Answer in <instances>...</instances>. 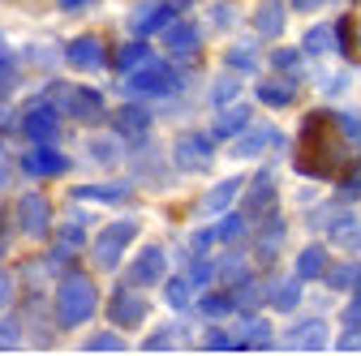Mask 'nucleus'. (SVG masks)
<instances>
[{"label":"nucleus","instance_id":"1","mask_svg":"<svg viewBox=\"0 0 361 356\" xmlns=\"http://www.w3.org/2000/svg\"><path fill=\"white\" fill-rule=\"evenodd\" d=\"M348 138L340 133L336 116L327 112H305L301 120V151H297V172L314 176V181H331V176L348 172Z\"/></svg>","mask_w":361,"mask_h":356},{"label":"nucleus","instance_id":"2","mask_svg":"<svg viewBox=\"0 0 361 356\" xmlns=\"http://www.w3.org/2000/svg\"><path fill=\"white\" fill-rule=\"evenodd\" d=\"M95 305H99V292L90 284V275L82 271H69L61 284H56V322L61 326H82L95 318Z\"/></svg>","mask_w":361,"mask_h":356},{"label":"nucleus","instance_id":"3","mask_svg":"<svg viewBox=\"0 0 361 356\" xmlns=\"http://www.w3.org/2000/svg\"><path fill=\"white\" fill-rule=\"evenodd\" d=\"M133 236H138V219H116V224L99 228L95 245H90V253H95V266L99 271H116L125 249L133 245Z\"/></svg>","mask_w":361,"mask_h":356},{"label":"nucleus","instance_id":"4","mask_svg":"<svg viewBox=\"0 0 361 356\" xmlns=\"http://www.w3.org/2000/svg\"><path fill=\"white\" fill-rule=\"evenodd\" d=\"M52 103L69 120H99L104 112V95L90 91V86H52Z\"/></svg>","mask_w":361,"mask_h":356},{"label":"nucleus","instance_id":"5","mask_svg":"<svg viewBox=\"0 0 361 356\" xmlns=\"http://www.w3.org/2000/svg\"><path fill=\"white\" fill-rule=\"evenodd\" d=\"M180 91V77H176V69H168V65H147V69H133L129 73V82H125V95H176Z\"/></svg>","mask_w":361,"mask_h":356},{"label":"nucleus","instance_id":"6","mask_svg":"<svg viewBox=\"0 0 361 356\" xmlns=\"http://www.w3.org/2000/svg\"><path fill=\"white\" fill-rule=\"evenodd\" d=\"M108 318H112V326H125V331L142 326L147 322V296L133 292V284L129 288H116L112 300H108Z\"/></svg>","mask_w":361,"mask_h":356},{"label":"nucleus","instance_id":"7","mask_svg":"<svg viewBox=\"0 0 361 356\" xmlns=\"http://www.w3.org/2000/svg\"><path fill=\"white\" fill-rule=\"evenodd\" d=\"M18 228L26 236H48V228H52V206H48V198H43V193H22L18 198Z\"/></svg>","mask_w":361,"mask_h":356},{"label":"nucleus","instance_id":"8","mask_svg":"<svg viewBox=\"0 0 361 356\" xmlns=\"http://www.w3.org/2000/svg\"><path fill=\"white\" fill-rule=\"evenodd\" d=\"M172 159H176L180 172H202L211 163V138H202V133H180L172 142Z\"/></svg>","mask_w":361,"mask_h":356},{"label":"nucleus","instance_id":"9","mask_svg":"<svg viewBox=\"0 0 361 356\" xmlns=\"http://www.w3.org/2000/svg\"><path fill=\"white\" fill-rule=\"evenodd\" d=\"M104 61H108V52H104V43H99L95 34H78V39L65 43V65H73V69H82V73L104 69Z\"/></svg>","mask_w":361,"mask_h":356},{"label":"nucleus","instance_id":"10","mask_svg":"<svg viewBox=\"0 0 361 356\" xmlns=\"http://www.w3.org/2000/svg\"><path fill=\"white\" fill-rule=\"evenodd\" d=\"M164 271H168L164 249H159V245H147V249H138V258L129 262V284H133V288H151V284L164 279Z\"/></svg>","mask_w":361,"mask_h":356},{"label":"nucleus","instance_id":"11","mask_svg":"<svg viewBox=\"0 0 361 356\" xmlns=\"http://www.w3.org/2000/svg\"><path fill=\"white\" fill-rule=\"evenodd\" d=\"M168 22H172V5H168V0H138L133 13H129V26H133V34H138V39L164 30Z\"/></svg>","mask_w":361,"mask_h":356},{"label":"nucleus","instance_id":"12","mask_svg":"<svg viewBox=\"0 0 361 356\" xmlns=\"http://www.w3.org/2000/svg\"><path fill=\"white\" fill-rule=\"evenodd\" d=\"M22 172H26V176H65V172H69V159H65L52 142H39V146L26 151Z\"/></svg>","mask_w":361,"mask_h":356},{"label":"nucleus","instance_id":"13","mask_svg":"<svg viewBox=\"0 0 361 356\" xmlns=\"http://www.w3.org/2000/svg\"><path fill=\"white\" fill-rule=\"evenodd\" d=\"M164 48H168V56H176V61H190V56L202 48V30H198L194 22H168V26H164Z\"/></svg>","mask_w":361,"mask_h":356},{"label":"nucleus","instance_id":"14","mask_svg":"<svg viewBox=\"0 0 361 356\" xmlns=\"http://www.w3.org/2000/svg\"><path fill=\"white\" fill-rule=\"evenodd\" d=\"M22 129H26V138L30 142H56V108H48V103H35V108H26V116H22Z\"/></svg>","mask_w":361,"mask_h":356},{"label":"nucleus","instance_id":"15","mask_svg":"<svg viewBox=\"0 0 361 356\" xmlns=\"http://www.w3.org/2000/svg\"><path fill=\"white\" fill-rule=\"evenodd\" d=\"M276 142H280V133L271 129V125H258V129H245V133H237V138H233V155L237 159H254V155L271 151Z\"/></svg>","mask_w":361,"mask_h":356},{"label":"nucleus","instance_id":"16","mask_svg":"<svg viewBox=\"0 0 361 356\" xmlns=\"http://www.w3.org/2000/svg\"><path fill=\"white\" fill-rule=\"evenodd\" d=\"M276 206V172L262 167L254 181H250V193H245V215H267Z\"/></svg>","mask_w":361,"mask_h":356},{"label":"nucleus","instance_id":"17","mask_svg":"<svg viewBox=\"0 0 361 356\" xmlns=\"http://www.w3.org/2000/svg\"><path fill=\"white\" fill-rule=\"evenodd\" d=\"M288 348H293V352H323V348H327V326H323V318L297 322V326L288 331Z\"/></svg>","mask_w":361,"mask_h":356},{"label":"nucleus","instance_id":"18","mask_svg":"<svg viewBox=\"0 0 361 356\" xmlns=\"http://www.w3.org/2000/svg\"><path fill=\"white\" fill-rule=\"evenodd\" d=\"M241 189H245V176H228V181H219V185L198 202V210H202V215H224V210L237 202V193H241Z\"/></svg>","mask_w":361,"mask_h":356},{"label":"nucleus","instance_id":"19","mask_svg":"<svg viewBox=\"0 0 361 356\" xmlns=\"http://www.w3.org/2000/svg\"><path fill=\"white\" fill-rule=\"evenodd\" d=\"M245 129H250V108L245 103H224V112L211 125L215 138H237V133H245Z\"/></svg>","mask_w":361,"mask_h":356},{"label":"nucleus","instance_id":"20","mask_svg":"<svg viewBox=\"0 0 361 356\" xmlns=\"http://www.w3.org/2000/svg\"><path fill=\"white\" fill-rule=\"evenodd\" d=\"M293 99H297L293 77H267V82H258V103L262 108H288Z\"/></svg>","mask_w":361,"mask_h":356},{"label":"nucleus","instance_id":"21","mask_svg":"<svg viewBox=\"0 0 361 356\" xmlns=\"http://www.w3.org/2000/svg\"><path fill=\"white\" fill-rule=\"evenodd\" d=\"M284 219L280 215H271V219H262V224H258V258L267 262V258H276V249L284 245Z\"/></svg>","mask_w":361,"mask_h":356},{"label":"nucleus","instance_id":"22","mask_svg":"<svg viewBox=\"0 0 361 356\" xmlns=\"http://www.w3.org/2000/svg\"><path fill=\"white\" fill-rule=\"evenodd\" d=\"M254 26H258V34L276 39L284 30V0H262V5L254 9Z\"/></svg>","mask_w":361,"mask_h":356},{"label":"nucleus","instance_id":"23","mask_svg":"<svg viewBox=\"0 0 361 356\" xmlns=\"http://www.w3.org/2000/svg\"><path fill=\"white\" fill-rule=\"evenodd\" d=\"M327 275V249L323 245H305L297 253V279H323Z\"/></svg>","mask_w":361,"mask_h":356},{"label":"nucleus","instance_id":"24","mask_svg":"<svg viewBox=\"0 0 361 356\" xmlns=\"http://www.w3.org/2000/svg\"><path fill=\"white\" fill-rule=\"evenodd\" d=\"M267 300H271V309H280V314H293L297 300H301V279L293 275V279L271 284V288H267Z\"/></svg>","mask_w":361,"mask_h":356},{"label":"nucleus","instance_id":"25","mask_svg":"<svg viewBox=\"0 0 361 356\" xmlns=\"http://www.w3.org/2000/svg\"><path fill=\"white\" fill-rule=\"evenodd\" d=\"M121 73H133V69H147L151 65V48H147V43L142 39H133V43H125V48L116 52V61H112Z\"/></svg>","mask_w":361,"mask_h":356},{"label":"nucleus","instance_id":"26","mask_svg":"<svg viewBox=\"0 0 361 356\" xmlns=\"http://www.w3.org/2000/svg\"><path fill=\"white\" fill-rule=\"evenodd\" d=\"M301 52L305 56H327V52H336V26H314V30H305Z\"/></svg>","mask_w":361,"mask_h":356},{"label":"nucleus","instance_id":"27","mask_svg":"<svg viewBox=\"0 0 361 356\" xmlns=\"http://www.w3.org/2000/svg\"><path fill=\"white\" fill-rule=\"evenodd\" d=\"M73 198H82V202H104V206H121V202H125V185H78Z\"/></svg>","mask_w":361,"mask_h":356},{"label":"nucleus","instance_id":"28","mask_svg":"<svg viewBox=\"0 0 361 356\" xmlns=\"http://www.w3.org/2000/svg\"><path fill=\"white\" fill-rule=\"evenodd\" d=\"M237 91H241V73L237 69H228V73H219L215 82H211V103H237Z\"/></svg>","mask_w":361,"mask_h":356},{"label":"nucleus","instance_id":"29","mask_svg":"<svg viewBox=\"0 0 361 356\" xmlns=\"http://www.w3.org/2000/svg\"><path fill=\"white\" fill-rule=\"evenodd\" d=\"M271 69L297 82V77L305 73V61H301V52H297V48H276V52H271Z\"/></svg>","mask_w":361,"mask_h":356},{"label":"nucleus","instance_id":"30","mask_svg":"<svg viewBox=\"0 0 361 356\" xmlns=\"http://www.w3.org/2000/svg\"><path fill=\"white\" fill-rule=\"evenodd\" d=\"M245 210L237 215V210H224V219H219V228H215V241H224V245H233V241H241L245 236Z\"/></svg>","mask_w":361,"mask_h":356},{"label":"nucleus","instance_id":"31","mask_svg":"<svg viewBox=\"0 0 361 356\" xmlns=\"http://www.w3.org/2000/svg\"><path fill=\"white\" fill-rule=\"evenodd\" d=\"M147 125H151L147 108H133V103H125V108L116 112V129H121V133H133V138H138V133H147Z\"/></svg>","mask_w":361,"mask_h":356},{"label":"nucleus","instance_id":"32","mask_svg":"<svg viewBox=\"0 0 361 356\" xmlns=\"http://www.w3.org/2000/svg\"><path fill=\"white\" fill-rule=\"evenodd\" d=\"M164 300H168L172 309H185V305L194 300V279H190V275L168 279V284H164Z\"/></svg>","mask_w":361,"mask_h":356},{"label":"nucleus","instance_id":"33","mask_svg":"<svg viewBox=\"0 0 361 356\" xmlns=\"http://www.w3.org/2000/svg\"><path fill=\"white\" fill-rule=\"evenodd\" d=\"M331 288H340V292H348V288H357L361 284V262H340V266H331V271L323 275Z\"/></svg>","mask_w":361,"mask_h":356},{"label":"nucleus","instance_id":"34","mask_svg":"<svg viewBox=\"0 0 361 356\" xmlns=\"http://www.w3.org/2000/svg\"><path fill=\"white\" fill-rule=\"evenodd\" d=\"M198 309H202L207 318H228L233 309H237V300L228 292H207V296H198Z\"/></svg>","mask_w":361,"mask_h":356},{"label":"nucleus","instance_id":"35","mask_svg":"<svg viewBox=\"0 0 361 356\" xmlns=\"http://www.w3.org/2000/svg\"><path fill=\"white\" fill-rule=\"evenodd\" d=\"M331 232H336V241H340V245H348V249H361V219H353V215H340L336 224H331Z\"/></svg>","mask_w":361,"mask_h":356},{"label":"nucleus","instance_id":"36","mask_svg":"<svg viewBox=\"0 0 361 356\" xmlns=\"http://www.w3.org/2000/svg\"><path fill=\"white\" fill-rule=\"evenodd\" d=\"M224 65H228V69H237V73H250V69L258 65V52L250 48V43H233V48H228V56H224Z\"/></svg>","mask_w":361,"mask_h":356},{"label":"nucleus","instance_id":"37","mask_svg":"<svg viewBox=\"0 0 361 356\" xmlns=\"http://www.w3.org/2000/svg\"><path fill=\"white\" fill-rule=\"evenodd\" d=\"M86 155L95 159V163H116L121 159V146H116V138H90L86 142Z\"/></svg>","mask_w":361,"mask_h":356},{"label":"nucleus","instance_id":"38","mask_svg":"<svg viewBox=\"0 0 361 356\" xmlns=\"http://www.w3.org/2000/svg\"><path fill=\"white\" fill-rule=\"evenodd\" d=\"M241 343H245V348H267V343H271V322H267V318H250Z\"/></svg>","mask_w":361,"mask_h":356},{"label":"nucleus","instance_id":"39","mask_svg":"<svg viewBox=\"0 0 361 356\" xmlns=\"http://www.w3.org/2000/svg\"><path fill=\"white\" fill-rule=\"evenodd\" d=\"M215 275H219L224 284H245V279H250V271H245L241 258H224V262L215 266Z\"/></svg>","mask_w":361,"mask_h":356},{"label":"nucleus","instance_id":"40","mask_svg":"<svg viewBox=\"0 0 361 356\" xmlns=\"http://www.w3.org/2000/svg\"><path fill=\"white\" fill-rule=\"evenodd\" d=\"M233 300H237L241 309H258V305L267 300V288H262V284H250V279H245V284L237 288V296H233Z\"/></svg>","mask_w":361,"mask_h":356},{"label":"nucleus","instance_id":"41","mask_svg":"<svg viewBox=\"0 0 361 356\" xmlns=\"http://www.w3.org/2000/svg\"><path fill=\"white\" fill-rule=\"evenodd\" d=\"M202 348H207V352H237V348H245V343H241V335H224V331H211V335L202 339Z\"/></svg>","mask_w":361,"mask_h":356},{"label":"nucleus","instance_id":"42","mask_svg":"<svg viewBox=\"0 0 361 356\" xmlns=\"http://www.w3.org/2000/svg\"><path fill=\"white\" fill-rule=\"evenodd\" d=\"M340 326H344V331H361V288H357L353 300L340 309Z\"/></svg>","mask_w":361,"mask_h":356},{"label":"nucleus","instance_id":"43","mask_svg":"<svg viewBox=\"0 0 361 356\" xmlns=\"http://www.w3.org/2000/svg\"><path fill=\"white\" fill-rule=\"evenodd\" d=\"M207 13H211V26H215V30H228V26L237 22V9L228 5V0H215V5H211Z\"/></svg>","mask_w":361,"mask_h":356},{"label":"nucleus","instance_id":"44","mask_svg":"<svg viewBox=\"0 0 361 356\" xmlns=\"http://www.w3.org/2000/svg\"><path fill=\"white\" fill-rule=\"evenodd\" d=\"M336 52L340 56H353V18H340L336 22Z\"/></svg>","mask_w":361,"mask_h":356},{"label":"nucleus","instance_id":"45","mask_svg":"<svg viewBox=\"0 0 361 356\" xmlns=\"http://www.w3.org/2000/svg\"><path fill=\"white\" fill-rule=\"evenodd\" d=\"M86 352H125V339H116V335H90Z\"/></svg>","mask_w":361,"mask_h":356},{"label":"nucleus","instance_id":"46","mask_svg":"<svg viewBox=\"0 0 361 356\" xmlns=\"http://www.w3.org/2000/svg\"><path fill=\"white\" fill-rule=\"evenodd\" d=\"M336 125H340V133H344L348 142H361V116H357V112H340Z\"/></svg>","mask_w":361,"mask_h":356},{"label":"nucleus","instance_id":"47","mask_svg":"<svg viewBox=\"0 0 361 356\" xmlns=\"http://www.w3.org/2000/svg\"><path fill=\"white\" fill-rule=\"evenodd\" d=\"M13 86H18V69H13V61H9V56H0V99H5Z\"/></svg>","mask_w":361,"mask_h":356},{"label":"nucleus","instance_id":"48","mask_svg":"<svg viewBox=\"0 0 361 356\" xmlns=\"http://www.w3.org/2000/svg\"><path fill=\"white\" fill-rule=\"evenodd\" d=\"M172 331H176V326H164V331H159V335H151L142 348H147V352H164V348H172V343H176V335H172Z\"/></svg>","mask_w":361,"mask_h":356},{"label":"nucleus","instance_id":"49","mask_svg":"<svg viewBox=\"0 0 361 356\" xmlns=\"http://www.w3.org/2000/svg\"><path fill=\"white\" fill-rule=\"evenodd\" d=\"M344 86H348V73H344V69H340V73H327V77H323V91H327V95H340Z\"/></svg>","mask_w":361,"mask_h":356},{"label":"nucleus","instance_id":"50","mask_svg":"<svg viewBox=\"0 0 361 356\" xmlns=\"http://www.w3.org/2000/svg\"><path fill=\"white\" fill-rule=\"evenodd\" d=\"M288 5H293V9H301V13H314V9H323L327 0H288Z\"/></svg>","mask_w":361,"mask_h":356},{"label":"nucleus","instance_id":"51","mask_svg":"<svg viewBox=\"0 0 361 356\" xmlns=\"http://www.w3.org/2000/svg\"><path fill=\"white\" fill-rule=\"evenodd\" d=\"M9 292H13V279H9V275H0V309L9 305Z\"/></svg>","mask_w":361,"mask_h":356},{"label":"nucleus","instance_id":"52","mask_svg":"<svg viewBox=\"0 0 361 356\" xmlns=\"http://www.w3.org/2000/svg\"><path fill=\"white\" fill-rule=\"evenodd\" d=\"M357 189H361V181H357V172H348V181H344V198H357Z\"/></svg>","mask_w":361,"mask_h":356},{"label":"nucleus","instance_id":"53","mask_svg":"<svg viewBox=\"0 0 361 356\" xmlns=\"http://www.w3.org/2000/svg\"><path fill=\"white\" fill-rule=\"evenodd\" d=\"M61 5H65V9H78V5H86V0H61Z\"/></svg>","mask_w":361,"mask_h":356},{"label":"nucleus","instance_id":"54","mask_svg":"<svg viewBox=\"0 0 361 356\" xmlns=\"http://www.w3.org/2000/svg\"><path fill=\"white\" fill-rule=\"evenodd\" d=\"M5 176H9V172H5V167H0V185H5Z\"/></svg>","mask_w":361,"mask_h":356},{"label":"nucleus","instance_id":"55","mask_svg":"<svg viewBox=\"0 0 361 356\" xmlns=\"http://www.w3.org/2000/svg\"><path fill=\"white\" fill-rule=\"evenodd\" d=\"M176 5H190V0H176Z\"/></svg>","mask_w":361,"mask_h":356}]
</instances>
